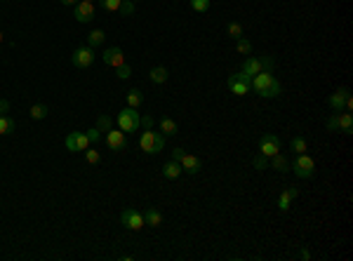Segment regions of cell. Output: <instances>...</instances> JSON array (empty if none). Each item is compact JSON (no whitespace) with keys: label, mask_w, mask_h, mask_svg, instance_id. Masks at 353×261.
Returning <instances> with one entry per match:
<instances>
[{"label":"cell","mask_w":353,"mask_h":261,"mask_svg":"<svg viewBox=\"0 0 353 261\" xmlns=\"http://www.w3.org/2000/svg\"><path fill=\"white\" fill-rule=\"evenodd\" d=\"M250 90L259 97H266V99H275L280 97V92H283V85H280V80L275 78L271 71H262L252 75V83H250Z\"/></svg>","instance_id":"cell-1"},{"label":"cell","mask_w":353,"mask_h":261,"mask_svg":"<svg viewBox=\"0 0 353 261\" xmlns=\"http://www.w3.org/2000/svg\"><path fill=\"white\" fill-rule=\"evenodd\" d=\"M139 148L148 155H156L165 148V134L160 132H153V129H144L139 137Z\"/></svg>","instance_id":"cell-2"},{"label":"cell","mask_w":353,"mask_h":261,"mask_svg":"<svg viewBox=\"0 0 353 261\" xmlns=\"http://www.w3.org/2000/svg\"><path fill=\"white\" fill-rule=\"evenodd\" d=\"M116 122H118V127H120L125 134H128V132H137V129L141 127V116L137 113V109H132V106H125V109L118 113Z\"/></svg>","instance_id":"cell-3"},{"label":"cell","mask_w":353,"mask_h":261,"mask_svg":"<svg viewBox=\"0 0 353 261\" xmlns=\"http://www.w3.org/2000/svg\"><path fill=\"white\" fill-rule=\"evenodd\" d=\"M327 129L330 132H344L351 134L353 132V116L348 111H339V113H332L327 118Z\"/></svg>","instance_id":"cell-4"},{"label":"cell","mask_w":353,"mask_h":261,"mask_svg":"<svg viewBox=\"0 0 353 261\" xmlns=\"http://www.w3.org/2000/svg\"><path fill=\"white\" fill-rule=\"evenodd\" d=\"M290 167H292V172L299 179H311V176L316 174V160L311 158V155H306V153H299Z\"/></svg>","instance_id":"cell-5"},{"label":"cell","mask_w":353,"mask_h":261,"mask_svg":"<svg viewBox=\"0 0 353 261\" xmlns=\"http://www.w3.org/2000/svg\"><path fill=\"white\" fill-rule=\"evenodd\" d=\"M250 83H252L250 75H245L243 71H238V73H233V75H229L226 87H229L231 94H236V97H245V94L250 92Z\"/></svg>","instance_id":"cell-6"},{"label":"cell","mask_w":353,"mask_h":261,"mask_svg":"<svg viewBox=\"0 0 353 261\" xmlns=\"http://www.w3.org/2000/svg\"><path fill=\"white\" fill-rule=\"evenodd\" d=\"M120 224L125 226V228H130V231H141L144 228V214L139 212V210H134V207H128L125 212L120 214Z\"/></svg>","instance_id":"cell-7"},{"label":"cell","mask_w":353,"mask_h":261,"mask_svg":"<svg viewBox=\"0 0 353 261\" xmlns=\"http://www.w3.org/2000/svg\"><path fill=\"white\" fill-rule=\"evenodd\" d=\"M92 61H94V47H90V45L75 47L73 57H71V64L75 68H87V66H92Z\"/></svg>","instance_id":"cell-8"},{"label":"cell","mask_w":353,"mask_h":261,"mask_svg":"<svg viewBox=\"0 0 353 261\" xmlns=\"http://www.w3.org/2000/svg\"><path fill=\"white\" fill-rule=\"evenodd\" d=\"M259 153L266 155V158H273L275 153H280V139L278 134H264L262 139H259Z\"/></svg>","instance_id":"cell-9"},{"label":"cell","mask_w":353,"mask_h":261,"mask_svg":"<svg viewBox=\"0 0 353 261\" xmlns=\"http://www.w3.org/2000/svg\"><path fill=\"white\" fill-rule=\"evenodd\" d=\"M104 141H106L113 151H122V148H128V137H125V132H122L120 127H111L109 132H106V137H104Z\"/></svg>","instance_id":"cell-10"},{"label":"cell","mask_w":353,"mask_h":261,"mask_svg":"<svg viewBox=\"0 0 353 261\" xmlns=\"http://www.w3.org/2000/svg\"><path fill=\"white\" fill-rule=\"evenodd\" d=\"M66 148L71 153H75V151H87L90 148V139H87V134L85 132H71L66 137Z\"/></svg>","instance_id":"cell-11"},{"label":"cell","mask_w":353,"mask_h":261,"mask_svg":"<svg viewBox=\"0 0 353 261\" xmlns=\"http://www.w3.org/2000/svg\"><path fill=\"white\" fill-rule=\"evenodd\" d=\"M75 19H78L80 24H90L92 19H94V3H90V0H78L75 3Z\"/></svg>","instance_id":"cell-12"},{"label":"cell","mask_w":353,"mask_h":261,"mask_svg":"<svg viewBox=\"0 0 353 261\" xmlns=\"http://www.w3.org/2000/svg\"><path fill=\"white\" fill-rule=\"evenodd\" d=\"M179 165H182V170L184 172H189V174H198V172L203 170V160L198 158V155H191V153H184L179 155Z\"/></svg>","instance_id":"cell-13"},{"label":"cell","mask_w":353,"mask_h":261,"mask_svg":"<svg viewBox=\"0 0 353 261\" xmlns=\"http://www.w3.org/2000/svg\"><path fill=\"white\" fill-rule=\"evenodd\" d=\"M104 64L106 66H113V68H118V66H122V64H128L125 61V55H122V49L120 47H109L106 52H104Z\"/></svg>","instance_id":"cell-14"},{"label":"cell","mask_w":353,"mask_h":261,"mask_svg":"<svg viewBox=\"0 0 353 261\" xmlns=\"http://www.w3.org/2000/svg\"><path fill=\"white\" fill-rule=\"evenodd\" d=\"M240 71L245 73V75H257V73H262V71H266L264 68V59H255V57H247V59L243 61V66H240Z\"/></svg>","instance_id":"cell-15"},{"label":"cell","mask_w":353,"mask_h":261,"mask_svg":"<svg viewBox=\"0 0 353 261\" xmlns=\"http://www.w3.org/2000/svg\"><path fill=\"white\" fill-rule=\"evenodd\" d=\"M346 97H348V90L346 87H339V90L332 94V97L327 99L330 109L335 111V113H339V111H344V103H346Z\"/></svg>","instance_id":"cell-16"},{"label":"cell","mask_w":353,"mask_h":261,"mask_svg":"<svg viewBox=\"0 0 353 261\" xmlns=\"http://www.w3.org/2000/svg\"><path fill=\"white\" fill-rule=\"evenodd\" d=\"M141 214H144V224L151 226V228H158L163 224V214H160L158 207H148L146 212H141Z\"/></svg>","instance_id":"cell-17"},{"label":"cell","mask_w":353,"mask_h":261,"mask_svg":"<svg viewBox=\"0 0 353 261\" xmlns=\"http://www.w3.org/2000/svg\"><path fill=\"white\" fill-rule=\"evenodd\" d=\"M182 165H179V160H167V163L163 165V176L165 179H179V176H182Z\"/></svg>","instance_id":"cell-18"},{"label":"cell","mask_w":353,"mask_h":261,"mask_svg":"<svg viewBox=\"0 0 353 261\" xmlns=\"http://www.w3.org/2000/svg\"><path fill=\"white\" fill-rule=\"evenodd\" d=\"M299 195V191L297 189H285L283 193H280V198H278V207H280V212H287L290 207H292V200Z\"/></svg>","instance_id":"cell-19"},{"label":"cell","mask_w":353,"mask_h":261,"mask_svg":"<svg viewBox=\"0 0 353 261\" xmlns=\"http://www.w3.org/2000/svg\"><path fill=\"white\" fill-rule=\"evenodd\" d=\"M271 167H273L275 172H280V174L290 172V163H287V158L283 155V153H275L273 158H271Z\"/></svg>","instance_id":"cell-20"},{"label":"cell","mask_w":353,"mask_h":261,"mask_svg":"<svg viewBox=\"0 0 353 261\" xmlns=\"http://www.w3.org/2000/svg\"><path fill=\"white\" fill-rule=\"evenodd\" d=\"M158 125H160V132H163L165 137H174V134L179 132V129H176V122L172 120V118H160Z\"/></svg>","instance_id":"cell-21"},{"label":"cell","mask_w":353,"mask_h":261,"mask_svg":"<svg viewBox=\"0 0 353 261\" xmlns=\"http://www.w3.org/2000/svg\"><path fill=\"white\" fill-rule=\"evenodd\" d=\"M17 129V122L12 120L10 116H0V137H7Z\"/></svg>","instance_id":"cell-22"},{"label":"cell","mask_w":353,"mask_h":261,"mask_svg":"<svg viewBox=\"0 0 353 261\" xmlns=\"http://www.w3.org/2000/svg\"><path fill=\"white\" fill-rule=\"evenodd\" d=\"M47 113H49V109L45 106V103H33V106H31V111H29V116L33 118V120H45V118H47Z\"/></svg>","instance_id":"cell-23"},{"label":"cell","mask_w":353,"mask_h":261,"mask_svg":"<svg viewBox=\"0 0 353 261\" xmlns=\"http://www.w3.org/2000/svg\"><path fill=\"white\" fill-rule=\"evenodd\" d=\"M104 40H106V33H104L102 29H94L90 36H87V45H90V47H99V45H104Z\"/></svg>","instance_id":"cell-24"},{"label":"cell","mask_w":353,"mask_h":261,"mask_svg":"<svg viewBox=\"0 0 353 261\" xmlns=\"http://www.w3.org/2000/svg\"><path fill=\"white\" fill-rule=\"evenodd\" d=\"M165 80H167V68H165V66L151 68V83H156V85H163Z\"/></svg>","instance_id":"cell-25"},{"label":"cell","mask_w":353,"mask_h":261,"mask_svg":"<svg viewBox=\"0 0 353 261\" xmlns=\"http://www.w3.org/2000/svg\"><path fill=\"white\" fill-rule=\"evenodd\" d=\"M141 101H144V94H141V90H130L128 92V106H132V109H139Z\"/></svg>","instance_id":"cell-26"},{"label":"cell","mask_w":353,"mask_h":261,"mask_svg":"<svg viewBox=\"0 0 353 261\" xmlns=\"http://www.w3.org/2000/svg\"><path fill=\"white\" fill-rule=\"evenodd\" d=\"M236 49H238V55H245V57H247L252 52V43L245 36L238 38V40H236Z\"/></svg>","instance_id":"cell-27"},{"label":"cell","mask_w":353,"mask_h":261,"mask_svg":"<svg viewBox=\"0 0 353 261\" xmlns=\"http://www.w3.org/2000/svg\"><path fill=\"white\" fill-rule=\"evenodd\" d=\"M290 148H292L294 153H306V148H309V144H306V139H301V137H292V141H290Z\"/></svg>","instance_id":"cell-28"},{"label":"cell","mask_w":353,"mask_h":261,"mask_svg":"<svg viewBox=\"0 0 353 261\" xmlns=\"http://www.w3.org/2000/svg\"><path fill=\"white\" fill-rule=\"evenodd\" d=\"M226 33H229V36H231V38H236V40H238V38H243V36H245L243 26L238 24V21H231V24L226 26Z\"/></svg>","instance_id":"cell-29"},{"label":"cell","mask_w":353,"mask_h":261,"mask_svg":"<svg viewBox=\"0 0 353 261\" xmlns=\"http://www.w3.org/2000/svg\"><path fill=\"white\" fill-rule=\"evenodd\" d=\"M120 3L122 0H99V5H102L106 12H118V10H120Z\"/></svg>","instance_id":"cell-30"},{"label":"cell","mask_w":353,"mask_h":261,"mask_svg":"<svg viewBox=\"0 0 353 261\" xmlns=\"http://www.w3.org/2000/svg\"><path fill=\"white\" fill-rule=\"evenodd\" d=\"M118 12H120L122 17H132V14H134V3H132V0H122Z\"/></svg>","instance_id":"cell-31"},{"label":"cell","mask_w":353,"mask_h":261,"mask_svg":"<svg viewBox=\"0 0 353 261\" xmlns=\"http://www.w3.org/2000/svg\"><path fill=\"white\" fill-rule=\"evenodd\" d=\"M189 5L193 7L195 12H207L210 10V0H189Z\"/></svg>","instance_id":"cell-32"},{"label":"cell","mask_w":353,"mask_h":261,"mask_svg":"<svg viewBox=\"0 0 353 261\" xmlns=\"http://www.w3.org/2000/svg\"><path fill=\"white\" fill-rule=\"evenodd\" d=\"M111 127H113V120H111L109 116H99V120H97V129H102V132H109Z\"/></svg>","instance_id":"cell-33"},{"label":"cell","mask_w":353,"mask_h":261,"mask_svg":"<svg viewBox=\"0 0 353 261\" xmlns=\"http://www.w3.org/2000/svg\"><path fill=\"white\" fill-rule=\"evenodd\" d=\"M85 153V160L90 165H99L102 163V155H99V151H92V148H87V151H83Z\"/></svg>","instance_id":"cell-34"},{"label":"cell","mask_w":353,"mask_h":261,"mask_svg":"<svg viewBox=\"0 0 353 261\" xmlns=\"http://www.w3.org/2000/svg\"><path fill=\"white\" fill-rule=\"evenodd\" d=\"M116 75L120 80H128L130 75H132V66H130V64H122V66H118L116 68Z\"/></svg>","instance_id":"cell-35"},{"label":"cell","mask_w":353,"mask_h":261,"mask_svg":"<svg viewBox=\"0 0 353 261\" xmlns=\"http://www.w3.org/2000/svg\"><path fill=\"white\" fill-rule=\"evenodd\" d=\"M87 139H90V144H99L102 141V129H97V127H92V129H87Z\"/></svg>","instance_id":"cell-36"},{"label":"cell","mask_w":353,"mask_h":261,"mask_svg":"<svg viewBox=\"0 0 353 261\" xmlns=\"http://www.w3.org/2000/svg\"><path fill=\"white\" fill-rule=\"evenodd\" d=\"M255 167H257L259 172L266 170V167H268V158H266V155H262V153H259V155L255 158Z\"/></svg>","instance_id":"cell-37"},{"label":"cell","mask_w":353,"mask_h":261,"mask_svg":"<svg viewBox=\"0 0 353 261\" xmlns=\"http://www.w3.org/2000/svg\"><path fill=\"white\" fill-rule=\"evenodd\" d=\"M153 125H156V118H153V116H144V118H141V127H144V129H153Z\"/></svg>","instance_id":"cell-38"},{"label":"cell","mask_w":353,"mask_h":261,"mask_svg":"<svg viewBox=\"0 0 353 261\" xmlns=\"http://www.w3.org/2000/svg\"><path fill=\"white\" fill-rule=\"evenodd\" d=\"M7 111H10V103H7V99H0V116H5Z\"/></svg>","instance_id":"cell-39"},{"label":"cell","mask_w":353,"mask_h":261,"mask_svg":"<svg viewBox=\"0 0 353 261\" xmlns=\"http://www.w3.org/2000/svg\"><path fill=\"white\" fill-rule=\"evenodd\" d=\"M61 5H75V3H78V0H59Z\"/></svg>","instance_id":"cell-40"},{"label":"cell","mask_w":353,"mask_h":261,"mask_svg":"<svg viewBox=\"0 0 353 261\" xmlns=\"http://www.w3.org/2000/svg\"><path fill=\"white\" fill-rule=\"evenodd\" d=\"M299 256H301V259H311V254L306 252V249H301V252H299Z\"/></svg>","instance_id":"cell-41"},{"label":"cell","mask_w":353,"mask_h":261,"mask_svg":"<svg viewBox=\"0 0 353 261\" xmlns=\"http://www.w3.org/2000/svg\"><path fill=\"white\" fill-rule=\"evenodd\" d=\"M0 45H3V31H0Z\"/></svg>","instance_id":"cell-42"},{"label":"cell","mask_w":353,"mask_h":261,"mask_svg":"<svg viewBox=\"0 0 353 261\" xmlns=\"http://www.w3.org/2000/svg\"><path fill=\"white\" fill-rule=\"evenodd\" d=\"M132 3H139V0H132Z\"/></svg>","instance_id":"cell-43"},{"label":"cell","mask_w":353,"mask_h":261,"mask_svg":"<svg viewBox=\"0 0 353 261\" xmlns=\"http://www.w3.org/2000/svg\"><path fill=\"white\" fill-rule=\"evenodd\" d=\"M90 3H94V0H90Z\"/></svg>","instance_id":"cell-44"}]
</instances>
